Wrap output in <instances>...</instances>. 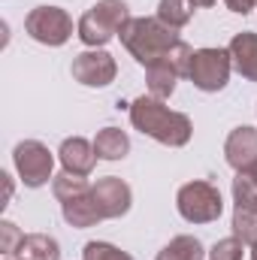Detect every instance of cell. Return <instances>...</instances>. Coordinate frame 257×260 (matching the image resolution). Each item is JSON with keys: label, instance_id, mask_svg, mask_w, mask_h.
<instances>
[{"label": "cell", "instance_id": "24", "mask_svg": "<svg viewBox=\"0 0 257 260\" xmlns=\"http://www.w3.org/2000/svg\"><path fill=\"white\" fill-rule=\"evenodd\" d=\"M239 176H245V179H248V182H251V185L257 188V160L251 164V167H248V170H245V173H239Z\"/></svg>", "mask_w": 257, "mask_h": 260}, {"label": "cell", "instance_id": "22", "mask_svg": "<svg viewBox=\"0 0 257 260\" xmlns=\"http://www.w3.org/2000/svg\"><path fill=\"white\" fill-rule=\"evenodd\" d=\"M21 239H24V233H21L12 221H0V251H3L6 257L15 254V248L21 245Z\"/></svg>", "mask_w": 257, "mask_h": 260}, {"label": "cell", "instance_id": "6", "mask_svg": "<svg viewBox=\"0 0 257 260\" xmlns=\"http://www.w3.org/2000/svg\"><path fill=\"white\" fill-rule=\"evenodd\" d=\"M191 58H194V49L185 43V40H179V43L160 58V61H154V64L145 67V85H148V94L157 97V100L173 97L176 82H179L182 76H188V70H191Z\"/></svg>", "mask_w": 257, "mask_h": 260}, {"label": "cell", "instance_id": "9", "mask_svg": "<svg viewBox=\"0 0 257 260\" xmlns=\"http://www.w3.org/2000/svg\"><path fill=\"white\" fill-rule=\"evenodd\" d=\"M230 70H233V61H230L227 49H197L191 58L188 79L194 82V88H200L206 94H218L227 88Z\"/></svg>", "mask_w": 257, "mask_h": 260}, {"label": "cell", "instance_id": "4", "mask_svg": "<svg viewBox=\"0 0 257 260\" xmlns=\"http://www.w3.org/2000/svg\"><path fill=\"white\" fill-rule=\"evenodd\" d=\"M130 6L124 0H97L76 24V34L79 40L88 46V49H103L109 40L121 37V30L127 27Z\"/></svg>", "mask_w": 257, "mask_h": 260}, {"label": "cell", "instance_id": "20", "mask_svg": "<svg viewBox=\"0 0 257 260\" xmlns=\"http://www.w3.org/2000/svg\"><path fill=\"white\" fill-rule=\"evenodd\" d=\"M82 260H136V257L121 251V248H115L112 242H85Z\"/></svg>", "mask_w": 257, "mask_h": 260}, {"label": "cell", "instance_id": "28", "mask_svg": "<svg viewBox=\"0 0 257 260\" xmlns=\"http://www.w3.org/2000/svg\"><path fill=\"white\" fill-rule=\"evenodd\" d=\"M6 260H15V257H6Z\"/></svg>", "mask_w": 257, "mask_h": 260}, {"label": "cell", "instance_id": "14", "mask_svg": "<svg viewBox=\"0 0 257 260\" xmlns=\"http://www.w3.org/2000/svg\"><path fill=\"white\" fill-rule=\"evenodd\" d=\"M224 160L236 170V173H245L251 164L257 160V127H242L230 130L227 142H224Z\"/></svg>", "mask_w": 257, "mask_h": 260}, {"label": "cell", "instance_id": "8", "mask_svg": "<svg viewBox=\"0 0 257 260\" xmlns=\"http://www.w3.org/2000/svg\"><path fill=\"white\" fill-rule=\"evenodd\" d=\"M24 34L34 43L58 49L73 37V18L61 6H34L24 18Z\"/></svg>", "mask_w": 257, "mask_h": 260}, {"label": "cell", "instance_id": "1", "mask_svg": "<svg viewBox=\"0 0 257 260\" xmlns=\"http://www.w3.org/2000/svg\"><path fill=\"white\" fill-rule=\"evenodd\" d=\"M130 124L139 130L142 136H151L154 142L160 145H170V148H182L191 142L194 124L185 112H176L170 109L164 100L151 97V94H142L130 103Z\"/></svg>", "mask_w": 257, "mask_h": 260}, {"label": "cell", "instance_id": "7", "mask_svg": "<svg viewBox=\"0 0 257 260\" xmlns=\"http://www.w3.org/2000/svg\"><path fill=\"white\" fill-rule=\"evenodd\" d=\"M12 160H15V173L24 182V188H43V185H49V179H55L52 176L55 154L40 139H21L12 148Z\"/></svg>", "mask_w": 257, "mask_h": 260}, {"label": "cell", "instance_id": "2", "mask_svg": "<svg viewBox=\"0 0 257 260\" xmlns=\"http://www.w3.org/2000/svg\"><path fill=\"white\" fill-rule=\"evenodd\" d=\"M179 30H173L170 24H164L157 15H142V18H130L127 27L121 30V43L133 55V61L139 67H148L160 61L176 43H179Z\"/></svg>", "mask_w": 257, "mask_h": 260}, {"label": "cell", "instance_id": "26", "mask_svg": "<svg viewBox=\"0 0 257 260\" xmlns=\"http://www.w3.org/2000/svg\"><path fill=\"white\" fill-rule=\"evenodd\" d=\"M197 9H209V6H215V0H191Z\"/></svg>", "mask_w": 257, "mask_h": 260}, {"label": "cell", "instance_id": "17", "mask_svg": "<svg viewBox=\"0 0 257 260\" xmlns=\"http://www.w3.org/2000/svg\"><path fill=\"white\" fill-rule=\"evenodd\" d=\"M94 151L100 160H121L130 151V136L121 127H103L94 136Z\"/></svg>", "mask_w": 257, "mask_h": 260}, {"label": "cell", "instance_id": "19", "mask_svg": "<svg viewBox=\"0 0 257 260\" xmlns=\"http://www.w3.org/2000/svg\"><path fill=\"white\" fill-rule=\"evenodd\" d=\"M194 6L191 0H160L157 3V18L164 24H170L173 30H182L188 21L194 18Z\"/></svg>", "mask_w": 257, "mask_h": 260}, {"label": "cell", "instance_id": "23", "mask_svg": "<svg viewBox=\"0 0 257 260\" xmlns=\"http://www.w3.org/2000/svg\"><path fill=\"white\" fill-rule=\"evenodd\" d=\"M224 3H227L230 12H236V15H248V12L254 9L257 0H224Z\"/></svg>", "mask_w": 257, "mask_h": 260}, {"label": "cell", "instance_id": "13", "mask_svg": "<svg viewBox=\"0 0 257 260\" xmlns=\"http://www.w3.org/2000/svg\"><path fill=\"white\" fill-rule=\"evenodd\" d=\"M58 157H61L64 173H70V176H85V179L91 176L94 164L100 160L97 151H94V142H88L85 136H67L64 142H61V148H58Z\"/></svg>", "mask_w": 257, "mask_h": 260}, {"label": "cell", "instance_id": "27", "mask_svg": "<svg viewBox=\"0 0 257 260\" xmlns=\"http://www.w3.org/2000/svg\"><path fill=\"white\" fill-rule=\"evenodd\" d=\"M251 260H257V245H251Z\"/></svg>", "mask_w": 257, "mask_h": 260}, {"label": "cell", "instance_id": "15", "mask_svg": "<svg viewBox=\"0 0 257 260\" xmlns=\"http://www.w3.org/2000/svg\"><path fill=\"white\" fill-rule=\"evenodd\" d=\"M230 52V61H233V70L248 79V82H257V34L254 30H242L230 40L227 46Z\"/></svg>", "mask_w": 257, "mask_h": 260}, {"label": "cell", "instance_id": "3", "mask_svg": "<svg viewBox=\"0 0 257 260\" xmlns=\"http://www.w3.org/2000/svg\"><path fill=\"white\" fill-rule=\"evenodd\" d=\"M52 194L61 203V215L70 227L76 230H85V227H94L103 221L97 203H94V185L85 179V176H70L61 173L52 179Z\"/></svg>", "mask_w": 257, "mask_h": 260}, {"label": "cell", "instance_id": "11", "mask_svg": "<svg viewBox=\"0 0 257 260\" xmlns=\"http://www.w3.org/2000/svg\"><path fill=\"white\" fill-rule=\"evenodd\" d=\"M70 73L85 88H106V85L115 82L118 64H115V58L106 49H88V52H82V55L73 58Z\"/></svg>", "mask_w": 257, "mask_h": 260}, {"label": "cell", "instance_id": "18", "mask_svg": "<svg viewBox=\"0 0 257 260\" xmlns=\"http://www.w3.org/2000/svg\"><path fill=\"white\" fill-rule=\"evenodd\" d=\"M154 260H206V251H203V242L197 236L182 233V236L170 239V245H164Z\"/></svg>", "mask_w": 257, "mask_h": 260}, {"label": "cell", "instance_id": "21", "mask_svg": "<svg viewBox=\"0 0 257 260\" xmlns=\"http://www.w3.org/2000/svg\"><path fill=\"white\" fill-rule=\"evenodd\" d=\"M245 254V242L236 239V236H227V239H218L209 251V260H242Z\"/></svg>", "mask_w": 257, "mask_h": 260}, {"label": "cell", "instance_id": "25", "mask_svg": "<svg viewBox=\"0 0 257 260\" xmlns=\"http://www.w3.org/2000/svg\"><path fill=\"white\" fill-rule=\"evenodd\" d=\"M0 179H3V185H6V203H9V197H12V179H9L6 173H3Z\"/></svg>", "mask_w": 257, "mask_h": 260}, {"label": "cell", "instance_id": "12", "mask_svg": "<svg viewBox=\"0 0 257 260\" xmlns=\"http://www.w3.org/2000/svg\"><path fill=\"white\" fill-rule=\"evenodd\" d=\"M94 203H97L103 221L121 218V215H127L130 206H133V191H130V185L124 179H118V176H103V179L94 182Z\"/></svg>", "mask_w": 257, "mask_h": 260}, {"label": "cell", "instance_id": "5", "mask_svg": "<svg viewBox=\"0 0 257 260\" xmlns=\"http://www.w3.org/2000/svg\"><path fill=\"white\" fill-rule=\"evenodd\" d=\"M176 209L179 215L188 221V224H212L221 218L224 212V200L215 182H206V179H194L188 185L179 188L176 194Z\"/></svg>", "mask_w": 257, "mask_h": 260}, {"label": "cell", "instance_id": "16", "mask_svg": "<svg viewBox=\"0 0 257 260\" xmlns=\"http://www.w3.org/2000/svg\"><path fill=\"white\" fill-rule=\"evenodd\" d=\"M12 257L15 260H61V245L49 233H27Z\"/></svg>", "mask_w": 257, "mask_h": 260}, {"label": "cell", "instance_id": "10", "mask_svg": "<svg viewBox=\"0 0 257 260\" xmlns=\"http://www.w3.org/2000/svg\"><path fill=\"white\" fill-rule=\"evenodd\" d=\"M233 236L257 245V188L239 173L233 179Z\"/></svg>", "mask_w": 257, "mask_h": 260}]
</instances>
